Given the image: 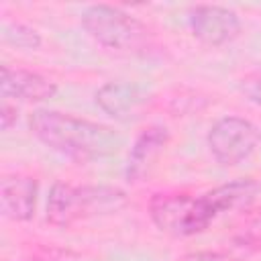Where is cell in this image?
Returning <instances> with one entry per match:
<instances>
[{"mask_svg": "<svg viewBox=\"0 0 261 261\" xmlns=\"http://www.w3.org/2000/svg\"><path fill=\"white\" fill-rule=\"evenodd\" d=\"M126 204V196L110 186H71L53 184L47 198V220L57 228H67L77 220L108 214Z\"/></svg>", "mask_w": 261, "mask_h": 261, "instance_id": "7a4b0ae2", "label": "cell"}, {"mask_svg": "<svg viewBox=\"0 0 261 261\" xmlns=\"http://www.w3.org/2000/svg\"><path fill=\"white\" fill-rule=\"evenodd\" d=\"M259 128L241 116H224L216 120L208 130V149L212 157L224 165H239L249 159L259 145Z\"/></svg>", "mask_w": 261, "mask_h": 261, "instance_id": "5b68a950", "label": "cell"}, {"mask_svg": "<svg viewBox=\"0 0 261 261\" xmlns=\"http://www.w3.org/2000/svg\"><path fill=\"white\" fill-rule=\"evenodd\" d=\"M167 141H169V133L163 126H149L137 137L126 163L128 181H139L145 175V171L155 161V157L165 149Z\"/></svg>", "mask_w": 261, "mask_h": 261, "instance_id": "30bf717a", "label": "cell"}, {"mask_svg": "<svg viewBox=\"0 0 261 261\" xmlns=\"http://www.w3.org/2000/svg\"><path fill=\"white\" fill-rule=\"evenodd\" d=\"M29 126L45 147L75 161L112 155L120 143L112 128L59 110H35L29 118Z\"/></svg>", "mask_w": 261, "mask_h": 261, "instance_id": "6da1fadb", "label": "cell"}, {"mask_svg": "<svg viewBox=\"0 0 261 261\" xmlns=\"http://www.w3.org/2000/svg\"><path fill=\"white\" fill-rule=\"evenodd\" d=\"M188 24L192 35L210 47L228 45L241 35V20L237 12L216 4H198L190 8Z\"/></svg>", "mask_w": 261, "mask_h": 261, "instance_id": "8992f818", "label": "cell"}, {"mask_svg": "<svg viewBox=\"0 0 261 261\" xmlns=\"http://www.w3.org/2000/svg\"><path fill=\"white\" fill-rule=\"evenodd\" d=\"M230 239L237 247L245 251H251V253L261 251V208L245 210L241 220L234 224Z\"/></svg>", "mask_w": 261, "mask_h": 261, "instance_id": "7c38bea8", "label": "cell"}, {"mask_svg": "<svg viewBox=\"0 0 261 261\" xmlns=\"http://www.w3.org/2000/svg\"><path fill=\"white\" fill-rule=\"evenodd\" d=\"M0 92L6 100L12 98L20 102H47L57 94V86L37 71L2 65Z\"/></svg>", "mask_w": 261, "mask_h": 261, "instance_id": "ba28073f", "label": "cell"}, {"mask_svg": "<svg viewBox=\"0 0 261 261\" xmlns=\"http://www.w3.org/2000/svg\"><path fill=\"white\" fill-rule=\"evenodd\" d=\"M82 24L94 41L116 51H139L149 41V29L112 4L88 6L82 14Z\"/></svg>", "mask_w": 261, "mask_h": 261, "instance_id": "277c9868", "label": "cell"}, {"mask_svg": "<svg viewBox=\"0 0 261 261\" xmlns=\"http://www.w3.org/2000/svg\"><path fill=\"white\" fill-rule=\"evenodd\" d=\"M2 39L4 43L18 47V49H37L41 45V35L24 22H4Z\"/></svg>", "mask_w": 261, "mask_h": 261, "instance_id": "4fadbf2b", "label": "cell"}, {"mask_svg": "<svg viewBox=\"0 0 261 261\" xmlns=\"http://www.w3.org/2000/svg\"><path fill=\"white\" fill-rule=\"evenodd\" d=\"M96 104L114 120H135L149 104V92L133 82H106L96 92Z\"/></svg>", "mask_w": 261, "mask_h": 261, "instance_id": "52a82bcc", "label": "cell"}, {"mask_svg": "<svg viewBox=\"0 0 261 261\" xmlns=\"http://www.w3.org/2000/svg\"><path fill=\"white\" fill-rule=\"evenodd\" d=\"M37 179L22 173L4 175L0 181V208L2 214L16 222H27L37 206Z\"/></svg>", "mask_w": 261, "mask_h": 261, "instance_id": "9c48e42d", "label": "cell"}, {"mask_svg": "<svg viewBox=\"0 0 261 261\" xmlns=\"http://www.w3.org/2000/svg\"><path fill=\"white\" fill-rule=\"evenodd\" d=\"M16 118H18V108L8 104V100H4L2 106H0V126H2V130H8L16 122Z\"/></svg>", "mask_w": 261, "mask_h": 261, "instance_id": "9a60e30c", "label": "cell"}, {"mask_svg": "<svg viewBox=\"0 0 261 261\" xmlns=\"http://www.w3.org/2000/svg\"><path fill=\"white\" fill-rule=\"evenodd\" d=\"M241 92L257 106H261V71L247 73L241 80Z\"/></svg>", "mask_w": 261, "mask_h": 261, "instance_id": "5bb4252c", "label": "cell"}, {"mask_svg": "<svg viewBox=\"0 0 261 261\" xmlns=\"http://www.w3.org/2000/svg\"><path fill=\"white\" fill-rule=\"evenodd\" d=\"M184 261H226V259L216 251H196V253H190Z\"/></svg>", "mask_w": 261, "mask_h": 261, "instance_id": "2e32d148", "label": "cell"}, {"mask_svg": "<svg viewBox=\"0 0 261 261\" xmlns=\"http://www.w3.org/2000/svg\"><path fill=\"white\" fill-rule=\"evenodd\" d=\"M149 216L161 232L192 237L206 230L216 218V212L206 194L200 198L188 194H155L149 202Z\"/></svg>", "mask_w": 261, "mask_h": 261, "instance_id": "3957f363", "label": "cell"}, {"mask_svg": "<svg viewBox=\"0 0 261 261\" xmlns=\"http://www.w3.org/2000/svg\"><path fill=\"white\" fill-rule=\"evenodd\" d=\"M257 194H259V184L255 179L239 177V179H232L228 184L216 186L214 190L206 192V198L218 216L230 210H247L253 204Z\"/></svg>", "mask_w": 261, "mask_h": 261, "instance_id": "8fae6325", "label": "cell"}]
</instances>
